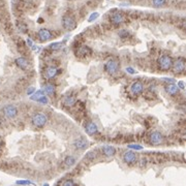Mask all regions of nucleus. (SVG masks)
I'll return each instance as SVG.
<instances>
[{"instance_id": "27", "label": "nucleus", "mask_w": 186, "mask_h": 186, "mask_svg": "<svg viewBox=\"0 0 186 186\" xmlns=\"http://www.w3.org/2000/svg\"><path fill=\"white\" fill-rule=\"evenodd\" d=\"M18 28H19V30L21 32H23V33L27 31V26L25 24H23V23H21V24L18 23Z\"/></svg>"}, {"instance_id": "1", "label": "nucleus", "mask_w": 186, "mask_h": 186, "mask_svg": "<svg viewBox=\"0 0 186 186\" xmlns=\"http://www.w3.org/2000/svg\"><path fill=\"white\" fill-rule=\"evenodd\" d=\"M158 67L163 71H168L172 68L173 65V59L171 58L169 55H161L157 60Z\"/></svg>"}, {"instance_id": "10", "label": "nucleus", "mask_w": 186, "mask_h": 186, "mask_svg": "<svg viewBox=\"0 0 186 186\" xmlns=\"http://www.w3.org/2000/svg\"><path fill=\"white\" fill-rule=\"evenodd\" d=\"M110 20L114 25H120L125 21V18H124V16H123V14H121V12H114L113 15H111Z\"/></svg>"}, {"instance_id": "37", "label": "nucleus", "mask_w": 186, "mask_h": 186, "mask_svg": "<svg viewBox=\"0 0 186 186\" xmlns=\"http://www.w3.org/2000/svg\"><path fill=\"white\" fill-rule=\"evenodd\" d=\"M44 186H49V184H45Z\"/></svg>"}, {"instance_id": "29", "label": "nucleus", "mask_w": 186, "mask_h": 186, "mask_svg": "<svg viewBox=\"0 0 186 186\" xmlns=\"http://www.w3.org/2000/svg\"><path fill=\"white\" fill-rule=\"evenodd\" d=\"M95 156H96V154H95L94 152H88L87 155L85 156V158H86V159H89V160H92V159H94Z\"/></svg>"}, {"instance_id": "2", "label": "nucleus", "mask_w": 186, "mask_h": 186, "mask_svg": "<svg viewBox=\"0 0 186 186\" xmlns=\"http://www.w3.org/2000/svg\"><path fill=\"white\" fill-rule=\"evenodd\" d=\"M47 122H48V117L44 113H36V114L33 115V117L31 119L32 125L37 128H42L47 124Z\"/></svg>"}, {"instance_id": "28", "label": "nucleus", "mask_w": 186, "mask_h": 186, "mask_svg": "<svg viewBox=\"0 0 186 186\" xmlns=\"http://www.w3.org/2000/svg\"><path fill=\"white\" fill-rule=\"evenodd\" d=\"M37 101H38L41 105H47V104H48V101H49V99H48V97L46 96V95H44V96L41 97V98L37 100Z\"/></svg>"}, {"instance_id": "25", "label": "nucleus", "mask_w": 186, "mask_h": 186, "mask_svg": "<svg viewBox=\"0 0 186 186\" xmlns=\"http://www.w3.org/2000/svg\"><path fill=\"white\" fill-rule=\"evenodd\" d=\"M167 0H152V4L155 7H161L165 4Z\"/></svg>"}, {"instance_id": "31", "label": "nucleus", "mask_w": 186, "mask_h": 186, "mask_svg": "<svg viewBox=\"0 0 186 186\" xmlns=\"http://www.w3.org/2000/svg\"><path fill=\"white\" fill-rule=\"evenodd\" d=\"M128 148L134 149V150H142L143 149V147L141 145H128Z\"/></svg>"}, {"instance_id": "34", "label": "nucleus", "mask_w": 186, "mask_h": 186, "mask_svg": "<svg viewBox=\"0 0 186 186\" xmlns=\"http://www.w3.org/2000/svg\"><path fill=\"white\" fill-rule=\"evenodd\" d=\"M34 92H35V88L30 87V88H28V90H27V95H32Z\"/></svg>"}, {"instance_id": "13", "label": "nucleus", "mask_w": 186, "mask_h": 186, "mask_svg": "<svg viewBox=\"0 0 186 186\" xmlns=\"http://www.w3.org/2000/svg\"><path fill=\"white\" fill-rule=\"evenodd\" d=\"M123 160L127 164H131V163L135 162V160H137V155L132 151H126L123 154Z\"/></svg>"}, {"instance_id": "7", "label": "nucleus", "mask_w": 186, "mask_h": 186, "mask_svg": "<svg viewBox=\"0 0 186 186\" xmlns=\"http://www.w3.org/2000/svg\"><path fill=\"white\" fill-rule=\"evenodd\" d=\"M3 113L5 115V117L9 118V119H12V118H15L18 115V109L16 105H7L4 107Z\"/></svg>"}, {"instance_id": "22", "label": "nucleus", "mask_w": 186, "mask_h": 186, "mask_svg": "<svg viewBox=\"0 0 186 186\" xmlns=\"http://www.w3.org/2000/svg\"><path fill=\"white\" fill-rule=\"evenodd\" d=\"M64 163L66 167H72V165L76 163V158L74 156H66V158L64 159Z\"/></svg>"}, {"instance_id": "36", "label": "nucleus", "mask_w": 186, "mask_h": 186, "mask_svg": "<svg viewBox=\"0 0 186 186\" xmlns=\"http://www.w3.org/2000/svg\"><path fill=\"white\" fill-rule=\"evenodd\" d=\"M178 88H179V89H184V88H185V86H184V82H182V81L178 82Z\"/></svg>"}, {"instance_id": "30", "label": "nucleus", "mask_w": 186, "mask_h": 186, "mask_svg": "<svg viewBox=\"0 0 186 186\" xmlns=\"http://www.w3.org/2000/svg\"><path fill=\"white\" fill-rule=\"evenodd\" d=\"M17 184H19V185H29V184H33V183L30 182V181H27V180H20V181H17Z\"/></svg>"}, {"instance_id": "26", "label": "nucleus", "mask_w": 186, "mask_h": 186, "mask_svg": "<svg viewBox=\"0 0 186 186\" xmlns=\"http://www.w3.org/2000/svg\"><path fill=\"white\" fill-rule=\"evenodd\" d=\"M98 17H99L98 12H93V14H91V16L89 17V19H88V22H93V21H95V20H96Z\"/></svg>"}, {"instance_id": "17", "label": "nucleus", "mask_w": 186, "mask_h": 186, "mask_svg": "<svg viewBox=\"0 0 186 186\" xmlns=\"http://www.w3.org/2000/svg\"><path fill=\"white\" fill-rule=\"evenodd\" d=\"M85 131H86L88 135H93L98 131V127H97V125L95 124L94 122H89L86 125V127H85Z\"/></svg>"}, {"instance_id": "18", "label": "nucleus", "mask_w": 186, "mask_h": 186, "mask_svg": "<svg viewBox=\"0 0 186 186\" xmlns=\"http://www.w3.org/2000/svg\"><path fill=\"white\" fill-rule=\"evenodd\" d=\"M102 153L108 157L114 156L116 154V149L113 146H105V147H102Z\"/></svg>"}, {"instance_id": "24", "label": "nucleus", "mask_w": 186, "mask_h": 186, "mask_svg": "<svg viewBox=\"0 0 186 186\" xmlns=\"http://www.w3.org/2000/svg\"><path fill=\"white\" fill-rule=\"evenodd\" d=\"M45 95V93L42 90H38L37 92H34V94L32 95L31 96V99H33V100H38L41 97H42Z\"/></svg>"}, {"instance_id": "5", "label": "nucleus", "mask_w": 186, "mask_h": 186, "mask_svg": "<svg viewBox=\"0 0 186 186\" xmlns=\"http://www.w3.org/2000/svg\"><path fill=\"white\" fill-rule=\"evenodd\" d=\"M62 25H63L64 29L68 30V31H71V30L76 29L77 22H76V20H75L72 17L64 16L63 18H62Z\"/></svg>"}, {"instance_id": "19", "label": "nucleus", "mask_w": 186, "mask_h": 186, "mask_svg": "<svg viewBox=\"0 0 186 186\" xmlns=\"http://www.w3.org/2000/svg\"><path fill=\"white\" fill-rule=\"evenodd\" d=\"M77 100L75 98V96H72V95H67L66 97H64L63 99V105L65 107H68V108H71L74 107L75 105H76Z\"/></svg>"}, {"instance_id": "12", "label": "nucleus", "mask_w": 186, "mask_h": 186, "mask_svg": "<svg viewBox=\"0 0 186 186\" xmlns=\"http://www.w3.org/2000/svg\"><path fill=\"white\" fill-rule=\"evenodd\" d=\"M74 145L77 149L85 150V149H87L88 146H89V142H88L85 138H79V139H77L76 141H75Z\"/></svg>"}, {"instance_id": "14", "label": "nucleus", "mask_w": 186, "mask_h": 186, "mask_svg": "<svg viewBox=\"0 0 186 186\" xmlns=\"http://www.w3.org/2000/svg\"><path fill=\"white\" fill-rule=\"evenodd\" d=\"M16 64L18 67H20L21 69L23 70H27L29 69L30 67V64L28 62V60H27L25 57H19V58L16 59Z\"/></svg>"}, {"instance_id": "8", "label": "nucleus", "mask_w": 186, "mask_h": 186, "mask_svg": "<svg viewBox=\"0 0 186 186\" xmlns=\"http://www.w3.org/2000/svg\"><path fill=\"white\" fill-rule=\"evenodd\" d=\"M37 37H38V39L42 42H48L50 41V39L53 37V34L52 32L50 31L49 29H46V28H42L39 30L38 32H37Z\"/></svg>"}, {"instance_id": "3", "label": "nucleus", "mask_w": 186, "mask_h": 186, "mask_svg": "<svg viewBox=\"0 0 186 186\" xmlns=\"http://www.w3.org/2000/svg\"><path fill=\"white\" fill-rule=\"evenodd\" d=\"M119 69V62L115 59H110L109 61L105 62V70L108 75L114 76Z\"/></svg>"}, {"instance_id": "6", "label": "nucleus", "mask_w": 186, "mask_h": 186, "mask_svg": "<svg viewBox=\"0 0 186 186\" xmlns=\"http://www.w3.org/2000/svg\"><path fill=\"white\" fill-rule=\"evenodd\" d=\"M91 54H92V50L87 46L79 47V49H78L77 52H76V56L79 57V58H82V59L87 58V57H89Z\"/></svg>"}, {"instance_id": "9", "label": "nucleus", "mask_w": 186, "mask_h": 186, "mask_svg": "<svg viewBox=\"0 0 186 186\" xmlns=\"http://www.w3.org/2000/svg\"><path fill=\"white\" fill-rule=\"evenodd\" d=\"M150 143L154 146H158L160 144H162L163 142V137L162 135L160 134L159 131H153L151 135H150Z\"/></svg>"}, {"instance_id": "11", "label": "nucleus", "mask_w": 186, "mask_h": 186, "mask_svg": "<svg viewBox=\"0 0 186 186\" xmlns=\"http://www.w3.org/2000/svg\"><path fill=\"white\" fill-rule=\"evenodd\" d=\"M143 90H144V86H143V84L139 81L137 82H134L131 84V86H130V92L132 93V94L135 95H139L141 93L143 92Z\"/></svg>"}, {"instance_id": "21", "label": "nucleus", "mask_w": 186, "mask_h": 186, "mask_svg": "<svg viewBox=\"0 0 186 186\" xmlns=\"http://www.w3.org/2000/svg\"><path fill=\"white\" fill-rule=\"evenodd\" d=\"M63 46H64L63 42H54V44L50 45L49 49L52 50V51H59V50H61L63 48Z\"/></svg>"}, {"instance_id": "32", "label": "nucleus", "mask_w": 186, "mask_h": 186, "mask_svg": "<svg viewBox=\"0 0 186 186\" xmlns=\"http://www.w3.org/2000/svg\"><path fill=\"white\" fill-rule=\"evenodd\" d=\"M62 186H75V183L72 180H66L65 182L63 183V185Z\"/></svg>"}, {"instance_id": "23", "label": "nucleus", "mask_w": 186, "mask_h": 186, "mask_svg": "<svg viewBox=\"0 0 186 186\" xmlns=\"http://www.w3.org/2000/svg\"><path fill=\"white\" fill-rule=\"evenodd\" d=\"M118 34H119L120 38H123V39L128 38V37H129V35H130L129 31H128V30H126V29H121Z\"/></svg>"}, {"instance_id": "4", "label": "nucleus", "mask_w": 186, "mask_h": 186, "mask_svg": "<svg viewBox=\"0 0 186 186\" xmlns=\"http://www.w3.org/2000/svg\"><path fill=\"white\" fill-rule=\"evenodd\" d=\"M172 67L175 74H182V72H184L186 69V63L184 58H178L177 60H175L173 62Z\"/></svg>"}, {"instance_id": "16", "label": "nucleus", "mask_w": 186, "mask_h": 186, "mask_svg": "<svg viewBox=\"0 0 186 186\" xmlns=\"http://www.w3.org/2000/svg\"><path fill=\"white\" fill-rule=\"evenodd\" d=\"M58 74H59V70L56 66H49L47 67L45 76H46L47 79H54Z\"/></svg>"}, {"instance_id": "20", "label": "nucleus", "mask_w": 186, "mask_h": 186, "mask_svg": "<svg viewBox=\"0 0 186 186\" xmlns=\"http://www.w3.org/2000/svg\"><path fill=\"white\" fill-rule=\"evenodd\" d=\"M44 92L48 95H53L55 93V86L53 84H47L44 87Z\"/></svg>"}, {"instance_id": "15", "label": "nucleus", "mask_w": 186, "mask_h": 186, "mask_svg": "<svg viewBox=\"0 0 186 186\" xmlns=\"http://www.w3.org/2000/svg\"><path fill=\"white\" fill-rule=\"evenodd\" d=\"M164 90L165 92L168 93V94L172 95V96H175V95H177L178 93H179V88H178V86L176 84H174V83H171V84H168L167 86L164 87Z\"/></svg>"}, {"instance_id": "35", "label": "nucleus", "mask_w": 186, "mask_h": 186, "mask_svg": "<svg viewBox=\"0 0 186 186\" xmlns=\"http://www.w3.org/2000/svg\"><path fill=\"white\" fill-rule=\"evenodd\" d=\"M27 44H28V46H29V47H31L32 49H35V46H34V45H33V42H32V41H31V39H30V38H28V39H27Z\"/></svg>"}, {"instance_id": "33", "label": "nucleus", "mask_w": 186, "mask_h": 186, "mask_svg": "<svg viewBox=\"0 0 186 186\" xmlns=\"http://www.w3.org/2000/svg\"><path fill=\"white\" fill-rule=\"evenodd\" d=\"M126 72L127 74H130V75H135V70L132 68V67H126Z\"/></svg>"}]
</instances>
